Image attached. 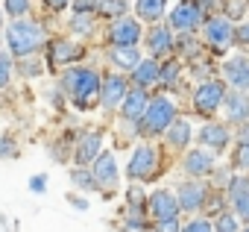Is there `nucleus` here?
I'll return each mask as SVG.
<instances>
[{
    "label": "nucleus",
    "mask_w": 249,
    "mask_h": 232,
    "mask_svg": "<svg viewBox=\"0 0 249 232\" xmlns=\"http://www.w3.org/2000/svg\"><path fill=\"white\" fill-rule=\"evenodd\" d=\"M205 41L214 53H223L234 44V24L226 18H208L205 21Z\"/></svg>",
    "instance_id": "nucleus-6"
},
{
    "label": "nucleus",
    "mask_w": 249,
    "mask_h": 232,
    "mask_svg": "<svg viewBox=\"0 0 249 232\" xmlns=\"http://www.w3.org/2000/svg\"><path fill=\"white\" fill-rule=\"evenodd\" d=\"M97 12L106 15V18H123V12H126V0H100Z\"/></svg>",
    "instance_id": "nucleus-26"
},
{
    "label": "nucleus",
    "mask_w": 249,
    "mask_h": 232,
    "mask_svg": "<svg viewBox=\"0 0 249 232\" xmlns=\"http://www.w3.org/2000/svg\"><path fill=\"white\" fill-rule=\"evenodd\" d=\"M30 188H33V191H38V194H41V191H44V188H47V176H44V174H41V176H33V182H30Z\"/></svg>",
    "instance_id": "nucleus-43"
},
{
    "label": "nucleus",
    "mask_w": 249,
    "mask_h": 232,
    "mask_svg": "<svg viewBox=\"0 0 249 232\" xmlns=\"http://www.w3.org/2000/svg\"><path fill=\"white\" fill-rule=\"evenodd\" d=\"M138 18L144 21H159L164 15V0H138Z\"/></svg>",
    "instance_id": "nucleus-24"
},
{
    "label": "nucleus",
    "mask_w": 249,
    "mask_h": 232,
    "mask_svg": "<svg viewBox=\"0 0 249 232\" xmlns=\"http://www.w3.org/2000/svg\"><path fill=\"white\" fill-rule=\"evenodd\" d=\"M3 3H6V12L15 15V18H21V15L30 12V0H3Z\"/></svg>",
    "instance_id": "nucleus-33"
},
{
    "label": "nucleus",
    "mask_w": 249,
    "mask_h": 232,
    "mask_svg": "<svg viewBox=\"0 0 249 232\" xmlns=\"http://www.w3.org/2000/svg\"><path fill=\"white\" fill-rule=\"evenodd\" d=\"M179 3H182V0H179Z\"/></svg>",
    "instance_id": "nucleus-46"
},
{
    "label": "nucleus",
    "mask_w": 249,
    "mask_h": 232,
    "mask_svg": "<svg viewBox=\"0 0 249 232\" xmlns=\"http://www.w3.org/2000/svg\"><path fill=\"white\" fill-rule=\"evenodd\" d=\"M176 47H179L185 56H196V53H199V41L194 39V33H185V36L176 41Z\"/></svg>",
    "instance_id": "nucleus-28"
},
{
    "label": "nucleus",
    "mask_w": 249,
    "mask_h": 232,
    "mask_svg": "<svg viewBox=\"0 0 249 232\" xmlns=\"http://www.w3.org/2000/svg\"><path fill=\"white\" fill-rule=\"evenodd\" d=\"M226 97H229V91H226V82L223 79H205L194 91V109H196V115L208 118V115H214L226 103Z\"/></svg>",
    "instance_id": "nucleus-4"
},
{
    "label": "nucleus",
    "mask_w": 249,
    "mask_h": 232,
    "mask_svg": "<svg viewBox=\"0 0 249 232\" xmlns=\"http://www.w3.org/2000/svg\"><path fill=\"white\" fill-rule=\"evenodd\" d=\"M199 141H202L208 150L223 153V150L229 147L231 135H229V127H226V124H205V127L199 130Z\"/></svg>",
    "instance_id": "nucleus-16"
},
{
    "label": "nucleus",
    "mask_w": 249,
    "mask_h": 232,
    "mask_svg": "<svg viewBox=\"0 0 249 232\" xmlns=\"http://www.w3.org/2000/svg\"><path fill=\"white\" fill-rule=\"evenodd\" d=\"M100 147H103V138H100V133H88V135L79 141V147H76V165L82 168V165H88V162H97V156H100Z\"/></svg>",
    "instance_id": "nucleus-20"
},
{
    "label": "nucleus",
    "mask_w": 249,
    "mask_h": 232,
    "mask_svg": "<svg viewBox=\"0 0 249 232\" xmlns=\"http://www.w3.org/2000/svg\"><path fill=\"white\" fill-rule=\"evenodd\" d=\"M147 47H150V53H153V56H167V53L176 47L173 33H170L167 27H156V30L147 36Z\"/></svg>",
    "instance_id": "nucleus-19"
},
{
    "label": "nucleus",
    "mask_w": 249,
    "mask_h": 232,
    "mask_svg": "<svg viewBox=\"0 0 249 232\" xmlns=\"http://www.w3.org/2000/svg\"><path fill=\"white\" fill-rule=\"evenodd\" d=\"M156 165H159V153H156L153 147L141 144V147H138V150L132 153V159H129V168H126V174H129L132 179H147V176H153Z\"/></svg>",
    "instance_id": "nucleus-9"
},
{
    "label": "nucleus",
    "mask_w": 249,
    "mask_h": 232,
    "mask_svg": "<svg viewBox=\"0 0 249 232\" xmlns=\"http://www.w3.org/2000/svg\"><path fill=\"white\" fill-rule=\"evenodd\" d=\"M185 171H188L191 176H208V174L217 171V159H214V153H208V150H191V153L185 156Z\"/></svg>",
    "instance_id": "nucleus-17"
},
{
    "label": "nucleus",
    "mask_w": 249,
    "mask_h": 232,
    "mask_svg": "<svg viewBox=\"0 0 249 232\" xmlns=\"http://www.w3.org/2000/svg\"><path fill=\"white\" fill-rule=\"evenodd\" d=\"M167 141H170L173 147H185V144L191 141V124H188V121H176V124L167 130Z\"/></svg>",
    "instance_id": "nucleus-25"
},
{
    "label": "nucleus",
    "mask_w": 249,
    "mask_h": 232,
    "mask_svg": "<svg viewBox=\"0 0 249 232\" xmlns=\"http://www.w3.org/2000/svg\"><path fill=\"white\" fill-rule=\"evenodd\" d=\"M15 141L9 138V135H0V159H9V156H15Z\"/></svg>",
    "instance_id": "nucleus-39"
},
{
    "label": "nucleus",
    "mask_w": 249,
    "mask_h": 232,
    "mask_svg": "<svg viewBox=\"0 0 249 232\" xmlns=\"http://www.w3.org/2000/svg\"><path fill=\"white\" fill-rule=\"evenodd\" d=\"M132 79L138 82V88H147V85H153V82L161 79V65H159L156 59H144V62L132 71Z\"/></svg>",
    "instance_id": "nucleus-21"
},
{
    "label": "nucleus",
    "mask_w": 249,
    "mask_h": 232,
    "mask_svg": "<svg viewBox=\"0 0 249 232\" xmlns=\"http://www.w3.org/2000/svg\"><path fill=\"white\" fill-rule=\"evenodd\" d=\"M234 229H237V217L234 214H226L223 212V214L214 217V232H234Z\"/></svg>",
    "instance_id": "nucleus-29"
},
{
    "label": "nucleus",
    "mask_w": 249,
    "mask_h": 232,
    "mask_svg": "<svg viewBox=\"0 0 249 232\" xmlns=\"http://www.w3.org/2000/svg\"><path fill=\"white\" fill-rule=\"evenodd\" d=\"M226 194H229V203L234 206L237 217L249 223V179H246V176H234V179L229 182Z\"/></svg>",
    "instance_id": "nucleus-11"
},
{
    "label": "nucleus",
    "mask_w": 249,
    "mask_h": 232,
    "mask_svg": "<svg viewBox=\"0 0 249 232\" xmlns=\"http://www.w3.org/2000/svg\"><path fill=\"white\" fill-rule=\"evenodd\" d=\"M97 3H100V0H73V6H76V12H91V9H97Z\"/></svg>",
    "instance_id": "nucleus-41"
},
{
    "label": "nucleus",
    "mask_w": 249,
    "mask_h": 232,
    "mask_svg": "<svg viewBox=\"0 0 249 232\" xmlns=\"http://www.w3.org/2000/svg\"><path fill=\"white\" fill-rule=\"evenodd\" d=\"M9 74H12V62H9V56H6V53H0V88H6Z\"/></svg>",
    "instance_id": "nucleus-37"
},
{
    "label": "nucleus",
    "mask_w": 249,
    "mask_h": 232,
    "mask_svg": "<svg viewBox=\"0 0 249 232\" xmlns=\"http://www.w3.org/2000/svg\"><path fill=\"white\" fill-rule=\"evenodd\" d=\"M240 144H249V121L240 127Z\"/></svg>",
    "instance_id": "nucleus-44"
},
{
    "label": "nucleus",
    "mask_w": 249,
    "mask_h": 232,
    "mask_svg": "<svg viewBox=\"0 0 249 232\" xmlns=\"http://www.w3.org/2000/svg\"><path fill=\"white\" fill-rule=\"evenodd\" d=\"M71 179H73V185H76V188H85V191L97 185V179H94V176H91L88 171H82V168H76V171L71 174Z\"/></svg>",
    "instance_id": "nucleus-31"
},
{
    "label": "nucleus",
    "mask_w": 249,
    "mask_h": 232,
    "mask_svg": "<svg viewBox=\"0 0 249 232\" xmlns=\"http://www.w3.org/2000/svg\"><path fill=\"white\" fill-rule=\"evenodd\" d=\"M150 103L153 100H150V94L144 88H132L126 94V100H123V118H126V121H144Z\"/></svg>",
    "instance_id": "nucleus-15"
},
{
    "label": "nucleus",
    "mask_w": 249,
    "mask_h": 232,
    "mask_svg": "<svg viewBox=\"0 0 249 232\" xmlns=\"http://www.w3.org/2000/svg\"><path fill=\"white\" fill-rule=\"evenodd\" d=\"M159 232H182V226H179V220H159V226H156Z\"/></svg>",
    "instance_id": "nucleus-42"
},
{
    "label": "nucleus",
    "mask_w": 249,
    "mask_h": 232,
    "mask_svg": "<svg viewBox=\"0 0 249 232\" xmlns=\"http://www.w3.org/2000/svg\"><path fill=\"white\" fill-rule=\"evenodd\" d=\"M179 206L185 209V212H196V209H205V203H208V188L202 185V182H182V188H179Z\"/></svg>",
    "instance_id": "nucleus-12"
},
{
    "label": "nucleus",
    "mask_w": 249,
    "mask_h": 232,
    "mask_svg": "<svg viewBox=\"0 0 249 232\" xmlns=\"http://www.w3.org/2000/svg\"><path fill=\"white\" fill-rule=\"evenodd\" d=\"M223 74L234 91H249V56H231L223 65Z\"/></svg>",
    "instance_id": "nucleus-10"
},
{
    "label": "nucleus",
    "mask_w": 249,
    "mask_h": 232,
    "mask_svg": "<svg viewBox=\"0 0 249 232\" xmlns=\"http://www.w3.org/2000/svg\"><path fill=\"white\" fill-rule=\"evenodd\" d=\"M196 6L202 9V15H205V21H208V18H217L214 12L223 9V0H196Z\"/></svg>",
    "instance_id": "nucleus-34"
},
{
    "label": "nucleus",
    "mask_w": 249,
    "mask_h": 232,
    "mask_svg": "<svg viewBox=\"0 0 249 232\" xmlns=\"http://www.w3.org/2000/svg\"><path fill=\"white\" fill-rule=\"evenodd\" d=\"M231 165L237 171H249V144H237V150L231 156Z\"/></svg>",
    "instance_id": "nucleus-32"
},
{
    "label": "nucleus",
    "mask_w": 249,
    "mask_h": 232,
    "mask_svg": "<svg viewBox=\"0 0 249 232\" xmlns=\"http://www.w3.org/2000/svg\"><path fill=\"white\" fill-rule=\"evenodd\" d=\"M202 24H205V15L196 6V0H182V3L170 12V27L179 30V33H194Z\"/></svg>",
    "instance_id": "nucleus-5"
},
{
    "label": "nucleus",
    "mask_w": 249,
    "mask_h": 232,
    "mask_svg": "<svg viewBox=\"0 0 249 232\" xmlns=\"http://www.w3.org/2000/svg\"><path fill=\"white\" fill-rule=\"evenodd\" d=\"M47 3H50V6H53V9H65V6H68V3H71V0H47Z\"/></svg>",
    "instance_id": "nucleus-45"
},
{
    "label": "nucleus",
    "mask_w": 249,
    "mask_h": 232,
    "mask_svg": "<svg viewBox=\"0 0 249 232\" xmlns=\"http://www.w3.org/2000/svg\"><path fill=\"white\" fill-rule=\"evenodd\" d=\"M71 27H73L76 33H91V18H88L85 12H76V18L71 21Z\"/></svg>",
    "instance_id": "nucleus-38"
},
{
    "label": "nucleus",
    "mask_w": 249,
    "mask_h": 232,
    "mask_svg": "<svg viewBox=\"0 0 249 232\" xmlns=\"http://www.w3.org/2000/svg\"><path fill=\"white\" fill-rule=\"evenodd\" d=\"M108 39L114 47H135L141 41V24L135 18H117L108 27Z\"/></svg>",
    "instance_id": "nucleus-7"
},
{
    "label": "nucleus",
    "mask_w": 249,
    "mask_h": 232,
    "mask_svg": "<svg viewBox=\"0 0 249 232\" xmlns=\"http://www.w3.org/2000/svg\"><path fill=\"white\" fill-rule=\"evenodd\" d=\"M108 59H111L117 68H123V71H135V68L144 62V59L138 56V50H135V47H111Z\"/></svg>",
    "instance_id": "nucleus-22"
},
{
    "label": "nucleus",
    "mask_w": 249,
    "mask_h": 232,
    "mask_svg": "<svg viewBox=\"0 0 249 232\" xmlns=\"http://www.w3.org/2000/svg\"><path fill=\"white\" fill-rule=\"evenodd\" d=\"M126 79L123 77H117V74H111V77H106L103 79V88H100V100H103V106L106 109H114V106H120L123 100H126Z\"/></svg>",
    "instance_id": "nucleus-13"
},
{
    "label": "nucleus",
    "mask_w": 249,
    "mask_h": 232,
    "mask_svg": "<svg viewBox=\"0 0 249 232\" xmlns=\"http://www.w3.org/2000/svg\"><path fill=\"white\" fill-rule=\"evenodd\" d=\"M100 88H103V82L91 68H71L65 74V91L73 97L76 106H88L100 94Z\"/></svg>",
    "instance_id": "nucleus-1"
},
{
    "label": "nucleus",
    "mask_w": 249,
    "mask_h": 232,
    "mask_svg": "<svg viewBox=\"0 0 249 232\" xmlns=\"http://www.w3.org/2000/svg\"><path fill=\"white\" fill-rule=\"evenodd\" d=\"M223 203H226V197H223V194H214V197H208L205 209H208V212H217V214H223Z\"/></svg>",
    "instance_id": "nucleus-40"
},
{
    "label": "nucleus",
    "mask_w": 249,
    "mask_h": 232,
    "mask_svg": "<svg viewBox=\"0 0 249 232\" xmlns=\"http://www.w3.org/2000/svg\"><path fill=\"white\" fill-rule=\"evenodd\" d=\"M234 44L249 47V18H246V21H240V24L234 27Z\"/></svg>",
    "instance_id": "nucleus-35"
},
{
    "label": "nucleus",
    "mask_w": 249,
    "mask_h": 232,
    "mask_svg": "<svg viewBox=\"0 0 249 232\" xmlns=\"http://www.w3.org/2000/svg\"><path fill=\"white\" fill-rule=\"evenodd\" d=\"M182 232H214V223H208L205 217H196L188 226H182Z\"/></svg>",
    "instance_id": "nucleus-36"
},
{
    "label": "nucleus",
    "mask_w": 249,
    "mask_h": 232,
    "mask_svg": "<svg viewBox=\"0 0 249 232\" xmlns=\"http://www.w3.org/2000/svg\"><path fill=\"white\" fill-rule=\"evenodd\" d=\"M246 232H249V229H246Z\"/></svg>",
    "instance_id": "nucleus-47"
},
{
    "label": "nucleus",
    "mask_w": 249,
    "mask_h": 232,
    "mask_svg": "<svg viewBox=\"0 0 249 232\" xmlns=\"http://www.w3.org/2000/svg\"><path fill=\"white\" fill-rule=\"evenodd\" d=\"M94 179H97V185H106V188H111L117 182V162H114L111 153H100L97 156V162H94Z\"/></svg>",
    "instance_id": "nucleus-18"
},
{
    "label": "nucleus",
    "mask_w": 249,
    "mask_h": 232,
    "mask_svg": "<svg viewBox=\"0 0 249 232\" xmlns=\"http://www.w3.org/2000/svg\"><path fill=\"white\" fill-rule=\"evenodd\" d=\"M246 9H249V0H223V12H226V18H231V21L243 18Z\"/></svg>",
    "instance_id": "nucleus-27"
},
{
    "label": "nucleus",
    "mask_w": 249,
    "mask_h": 232,
    "mask_svg": "<svg viewBox=\"0 0 249 232\" xmlns=\"http://www.w3.org/2000/svg\"><path fill=\"white\" fill-rule=\"evenodd\" d=\"M179 62H167V65H161V79L159 82H164V85H176V79H179Z\"/></svg>",
    "instance_id": "nucleus-30"
},
{
    "label": "nucleus",
    "mask_w": 249,
    "mask_h": 232,
    "mask_svg": "<svg viewBox=\"0 0 249 232\" xmlns=\"http://www.w3.org/2000/svg\"><path fill=\"white\" fill-rule=\"evenodd\" d=\"M150 214L156 217V220H176V214H179V197L173 194V191H164V188H159V191H153L150 194Z\"/></svg>",
    "instance_id": "nucleus-8"
},
{
    "label": "nucleus",
    "mask_w": 249,
    "mask_h": 232,
    "mask_svg": "<svg viewBox=\"0 0 249 232\" xmlns=\"http://www.w3.org/2000/svg\"><path fill=\"white\" fill-rule=\"evenodd\" d=\"M176 121H179V118H176V106H173V100H167V97H156V100L150 103L147 115H144L141 127H144V133L159 135V133H167Z\"/></svg>",
    "instance_id": "nucleus-3"
},
{
    "label": "nucleus",
    "mask_w": 249,
    "mask_h": 232,
    "mask_svg": "<svg viewBox=\"0 0 249 232\" xmlns=\"http://www.w3.org/2000/svg\"><path fill=\"white\" fill-rule=\"evenodd\" d=\"M226 118H229V124H246L249 121V91H231L229 97H226Z\"/></svg>",
    "instance_id": "nucleus-14"
},
{
    "label": "nucleus",
    "mask_w": 249,
    "mask_h": 232,
    "mask_svg": "<svg viewBox=\"0 0 249 232\" xmlns=\"http://www.w3.org/2000/svg\"><path fill=\"white\" fill-rule=\"evenodd\" d=\"M79 56H82V47L73 44V41H59V44H53V62L68 65V62H73V59H79Z\"/></svg>",
    "instance_id": "nucleus-23"
},
{
    "label": "nucleus",
    "mask_w": 249,
    "mask_h": 232,
    "mask_svg": "<svg viewBox=\"0 0 249 232\" xmlns=\"http://www.w3.org/2000/svg\"><path fill=\"white\" fill-rule=\"evenodd\" d=\"M6 41H9V50L15 56H30L33 50H38L44 44V30L38 24H30V21H18L6 30Z\"/></svg>",
    "instance_id": "nucleus-2"
}]
</instances>
